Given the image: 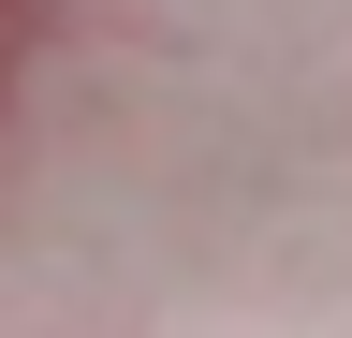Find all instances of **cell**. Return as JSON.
<instances>
[{
  "mask_svg": "<svg viewBox=\"0 0 352 338\" xmlns=\"http://www.w3.org/2000/svg\"><path fill=\"white\" fill-rule=\"evenodd\" d=\"M44 30H59V0H0V118H15V74H30Z\"/></svg>",
  "mask_w": 352,
  "mask_h": 338,
  "instance_id": "cell-1",
  "label": "cell"
}]
</instances>
